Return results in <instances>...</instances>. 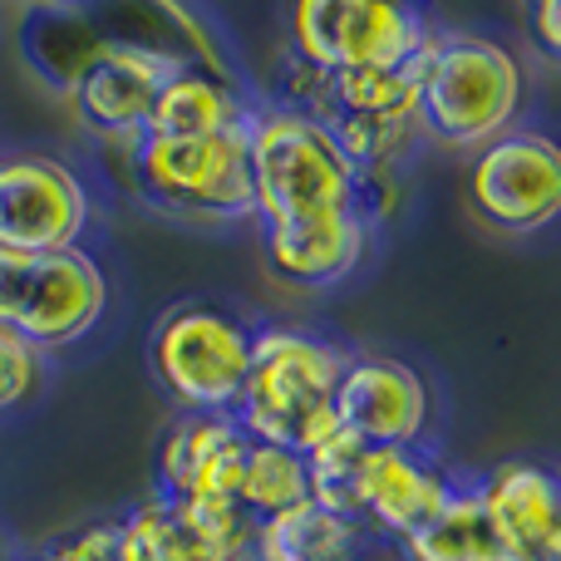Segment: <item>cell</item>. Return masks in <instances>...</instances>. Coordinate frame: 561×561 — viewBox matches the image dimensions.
Instances as JSON below:
<instances>
[{"label": "cell", "mask_w": 561, "mask_h": 561, "mask_svg": "<svg viewBox=\"0 0 561 561\" xmlns=\"http://www.w3.org/2000/svg\"><path fill=\"white\" fill-rule=\"evenodd\" d=\"M350 365V350L335 340H320L310 330H256L252 375H247L237 424L256 444H280L290 454H310L340 428L335 394L340 375Z\"/></svg>", "instance_id": "cell-1"}, {"label": "cell", "mask_w": 561, "mask_h": 561, "mask_svg": "<svg viewBox=\"0 0 561 561\" xmlns=\"http://www.w3.org/2000/svg\"><path fill=\"white\" fill-rule=\"evenodd\" d=\"M523 65L488 35L438 30L419 69V128L448 148H488L523 108Z\"/></svg>", "instance_id": "cell-2"}, {"label": "cell", "mask_w": 561, "mask_h": 561, "mask_svg": "<svg viewBox=\"0 0 561 561\" xmlns=\"http://www.w3.org/2000/svg\"><path fill=\"white\" fill-rule=\"evenodd\" d=\"M128 187L168 217H193V222L256 217L252 138L247 128L217 138H138L128 158Z\"/></svg>", "instance_id": "cell-3"}, {"label": "cell", "mask_w": 561, "mask_h": 561, "mask_svg": "<svg viewBox=\"0 0 561 561\" xmlns=\"http://www.w3.org/2000/svg\"><path fill=\"white\" fill-rule=\"evenodd\" d=\"M256 330L213 300L163 310L148 340V369L183 414H237L252 375Z\"/></svg>", "instance_id": "cell-4"}, {"label": "cell", "mask_w": 561, "mask_h": 561, "mask_svg": "<svg viewBox=\"0 0 561 561\" xmlns=\"http://www.w3.org/2000/svg\"><path fill=\"white\" fill-rule=\"evenodd\" d=\"M252 178H256V222H300V217L350 213L355 168L335 148L325 124L290 114L280 104H252Z\"/></svg>", "instance_id": "cell-5"}, {"label": "cell", "mask_w": 561, "mask_h": 561, "mask_svg": "<svg viewBox=\"0 0 561 561\" xmlns=\"http://www.w3.org/2000/svg\"><path fill=\"white\" fill-rule=\"evenodd\" d=\"M108 310V280L94 256L75 252H0V330L45 355L79 345Z\"/></svg>", "instance_id": "cell-6"}, {"label": "cell", "mask_w": 561, "mask_h": 561, "mask_svg": "<svg viewBox=\"0 0 561 561\" xmlns=\"http://www.w3.org/2000/svg\"><path fill=\"white\" fill-rule=\"evenodd\" d=\"M438 30L399 0H300L290 10V55L325 75L419 65Z\"/></svg>", "instance_id": "cell-7"}, {"label": "cell", "mask_w": 561, "mask_h": 561, "mask_svg": "<svg viewBox=\"0 0 561 561\" xmlns=\"http://www.w3.org/2000/svg\"><path fill=\"white\" fill-rule=\"evenodd\" d=\"M468 207L503 237H533L561 217V144L537 128H507L468 163Z\"/></svg>", "instance_id": "cell-8"}, {"label": "cell", "mask_w": 561, "mask_h": 561, "mask_svg": "<svg viewBox=\"0 0 561 561\" xmlns=\"http://www.w3.org/2000/svg\"><path fill=\"white\" fill-rule=\"evenodd\" d=\"M89 227V187L59 158H0V252H75Z\"/></svg>", "instance_id": "cell-9"}, {"label": "cell", "mask_w": 561, "mask_h": 561, "mask_svg": "<svg viewBox=\"0 0 561 561\" xmlns=\"http://www.w3.org/2000/svg\"><path fill=\"white\" fill-rule=\"evenodd\" d=\"M428 414L434 394L414 365L389 355H350L335 394L340 434L365 448H424Z\"/></svg>", "instance_id": "cell-10"}, {"label": "cell", "mask_w": 561, "mask_h": 561, "mask_svg": "<svg viewBox=\"0 0 561 561\" xmlns=\"http://www.w3.org/2000/svg\"><path fill=\"white\" fill-rule=\"evenodd\" d=\"M454 488V473H444L424 448H369L359 468V527L369 537L409 542L444 513Z\"/></svg>", "instance_id": "cell-11"}, {"label": "cell", "mask_w": 561, "mask_h": 561, "mask_svg": "<svg viewBox=\"0 0 561 561\" xmlns=\"http://www.w3.org/2000/svg\"><path fill=\"white\" fill-rule=\"evenodd\" d=\"M247 448L252 438L232 414H178L153 458L158 497H173V503L237 497Z\"/></svg>", "instance_id": "cell-12"}, {"label": "cell", "mask_w": 561, "mask_h": 561, "mask_svg": "<svg viewBox=\"0 0 561 561\" xmlns=\"http://www.w3.org/2000/svg\"><path fill=\"white\" fill-rule=\"evenodd\" d=\"M183 69L178 59L163 55H144V49H108L84 79L69 94L79 124L99 138V144H138L148 134V118H153L158 89L163 79Z\"/></svg>", "instance_id": "cell-13"}, {"label": "cell", "mask_w": 561, "mask_h": 561, "mask_svg": "<svg viewBox=\"0 0 561 561\" xmlns=\"http://www.w3.org/2000/svg\"><path fill=\"white\" fill-rule=\"evenodd\" d=\"M15 45L25 69L55 94H75L79 79L108 55V30L99 20V5L75 0H39L15 15Z\"/></svg>", "instance_id": "cell-14"}, {"label": "cell", "mask_w": 561, "mask_h": 561, "mask_svg": "<svg viewBox=\"0 0 561 561\" xmlns=\"http://www.w3.org/2000/svg\"><path fill=\"white\" fill-rule=\"evenodd\" d=\"M488 517L503 537L513 561H542L552 547H561V473L542 463H497L478 483Z\"/></svg>", "instance_id": "cell-15"}, {"label": "cell", "mask_w": 561, "mask_h": 561, "mask_svg": "<svg viewBox=\"0 0 561 561\" xmlns=\"http://www.w3.org/2000/svg\"><path fill=\"white\" fill-rule=\"evenodd\" d=\"M266 266L290 286H335L365 262L369 227L355 213L300 217V222L262 227Z\"/></svg>", "instance_id": "cell-16"}, {"label": "cell", "mask_w": 561, "mask_h": 561, "mask_svg": "<svg viewBox=\"0 0 561 561\" xmlns=\"http://www.w3.org/2000/svg\"><path fill=\"white\" fill-rule=\"evenodd\" d=\"M247 118H252V99L237 89L232 75L183 65L158 89L144 138H217L232 134V128H247Z\"/></svg>", "instance_id": "cell-17"}, {"label": "cell", "mask_w": 561, "mask_h": 561, "mask_svg": "<svg viewBox=\"0 0 561 561\" xmlns=\"http://www.w3.org/2000/svg\"><path fill=\"white\" fill-rule=\"evenodd\" d=\"M369 533L350 517H335L316 503H300L280 517L256 523L252 561H355Z\"/></svg>", "instance_id": "cell-18"}, {"label": "cell", "mask_w": 561, "mask_h": 561, "mask_svg": "<svg viewBox=\"0 0 561 561\" xmlns=\"http://www.w3.org/2000/svg\"><path fill=\"white\" fill-rule=\"evenodd\" d=\"M399 552L409 561H513L493 517H488L483 497H478V483H458L454 497L444 503V513L424 533L399 542Z\"/></svg>", "instance_id": "cell-19"}, {"label": "cell", "mask_w": 561, "mask_h": 561, "mask_svg": "<svg viewBox=\"0 0 561 561\" xmlns=\"http://www.w3.org/2000/svg\"><path fill=\"white\" fill-rule=\"evenodd\" d=\"M237 503H242V513L256 517V523L310 503L306 454H290V448H280V444H256L252 438L247 463H242V483H237Z\"/></svg>", "instance_id": "cell-20"}, {"label": "cell", "mask_w": 561, "mask_h": 561, "mask_svg": "<svg viewBox=\"0 0 561 561\" xmlns=\"http://www.w3.org/2000/svg\"><path fill=\"white\" fill-rule=\"evenodd\" d=\"M419 65L394 69H350L335 75V114L385 118V124H419Z\"/></svg>", "instance_id": "cell-21"}, {"label": "cell", "mask_w": 561, "mask_h": 561, "mask_svg": "<svg viewBox=\"0 0 561 561\" xmlns=\"http://www.w3.org/2000/svg\"><path fill=\"white\" fill-rule=\"evenodd\" d=\"M118 561H203L183 503L148 497L128 517H118Z\"/></svg>", "instance_id": "cell-22"}, {"label": "cell", "mask_w": 561, "mask_h": 561, "mask_svg": "<svg viewBox=\"0 0 561 561\" xmlns=\"http://www.w3.org/2000/svg\"><path fill=\"white\" fill-rule=\"evenodd\" d=\"M369 448L350 434H330L320 448L306 454V473H310V503L325 507L335 517L359 523V468H365Z\"/></svg>", "instance_id": "cell-23"}, {"label": "cell", "mask_w": 561, "mask_h": 561, "mask_svg": "<svg viewBox=\"0 0 561 561\" xmlns=\"http://www.w3.org/2000/svg\"><path fill=\"white\" fill-rule=\"evenodd\" d=\"M404 168H355V178H350V213L369 227V237L404 213Z\"/></svg>", "instance_id": "cell-24"}, {"label": "cell", "mask_w": 561, "mask_h": 561, "mask_svg": "<svg viewBox=\"0 0 561 561\" xmlns=\"http://www.w3.org/2000/svg\"><path fill=\"white\" fill-rule=\"evenodd\" d=\"M45 350H35L30 340L10 335V330H0V414H10V409L30 404V399L45 389Z\"/></svg>", "instance_id": "cell-25"}, {"label": "cell", "mask_w": 561, "mask_h": 561, "mask_svg": "<svg viewBox=\"0 0 561 561\" xmlns=\"http://www.w3.org/2000/svg\"><path fill=\"white\" fill-rule=\"evenodd\" d=\"M39 561H118V523H84L75 533L45 542Z\"/></svg>", "instance_id": "cell-26"}, {"label": "cell", "mask_w": 561, "mask_h": 561, "mask_svg": "<svg viewBox=\"0 0 561 561\" xmlns=\"http://www.w3.org/2000/svg\"><path fill=\"white\" fill-rule=\"evenodd\" d=\"M527 30H533V45L561 65V0H537L527 10Z\"/></svg>", "instance_id": "cell-27"}, {"label": "cell", "mask_w": 561, "mask_h": 561, "mask_svg": "<svg viewBox=\"0 0 561 561\" xmlns=\"http://www.w3.org/2000/svg\"><path fill=\"white\" fill-rule=\"evenodd\" d=\"M542 561H561V547H552V552H547Z\"/></svg>", "instance_id": "cell-28"}, {"label": "cell", "mask_w": 561, "mask_h": 561, "mask_svg": "<svg viewBox=\"0 0 561 561\" xmlns=\"http://www.w3.org/2000/svg\"><path fill=\"white\" fill-rule=\"evenodd\" d=\"M0 561H5V547H0Z\"/></svg>", "instance_id": "cell-29"}]
</instances>
